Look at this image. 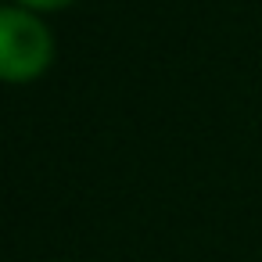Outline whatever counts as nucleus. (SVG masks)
Returning a JSON list of instances; mask_svg holds the SVG:
<instances>
[{
    "label": "nucleus",
    "instance_id": "7ed1b4c3",
    "mask_svg": "<svg viewBox=\"0 0 262 262\" xmlns=\"http://www.w3.org/2000/svg\"><path fill=\"white\" fill-rule=\"evenodd\" d=\"M0 4H8V0H0Z\"/></svg>",
    "mask_w": 262,
    "mask_h": 262
},
{
    "label": "nucleus",
    "instance_id": "f03ea898",
    "mask_svg": "<svg viewBox=\"0 0 262 262\" xmlns=\"http://www.w3.org/2000/svg\"><path fill=\"white\" fill-rule=\"evenodd\" d=\"M11 4H22V8H29V11H36V15H54V11L72 8L76 0H11Z\"/></svg>",
    "mask_w": 262,
    "mask_h": 262
},
{
    "label": "nucleus",
    "instance_id": "f257e3e1",
    "mask_svg": "<svg viewBox=\"0 0 262 262\" xmlns=\"http://www.w3.org/2000/svg\"><path fill=\"white\" fill-rule=\"evenodd\" d=\"M54 65V33L43 15L22 4H0V83H36Z\"/></svg>",
    "mask_w": 262,
    "mask_h": 262
}]
</instances>
